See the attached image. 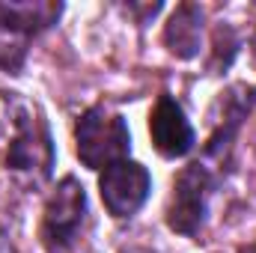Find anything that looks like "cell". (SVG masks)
<instances>
[{
	"instance_id": "6da1fadb",
	"label": "cell",
	"mask_w": 256,
	"mask_h": 253,
	"mask_svg": "<svg viewBox=\"0 0 256 253\" xmlns=\"http://www.w3.org/2000/svg\"><path fill=\"white\" fill-rule=\"evenodd\" d=\"M78 155L92 170H108L116 161L128 158L131 134L122 116L108 114L104 108H92L78 120Z\"/></svg>"
},
{
	"instance_id": "7a4b0ae2",
	"label": "cell",
	"mask_w": 256,
	"mask_h": 253,
	"mask_svg": "<svg viewBox=\"0 0 256 253\" xmlns=\"http://www.w3.org/2000/svg\"><path fill=\"white\" fill-rule=\"evenodd\" d=\"M84 214H86V194L74 176H66L51 194L42 218V242L48 244V250H66L78 238Z\"/></svg>"
},
{
	"instance_id": "3957f363",
	"label": "cell",
	"mask_w": 256,
	"mask_h": 253,
	"mask_svg": "<svg viewBox=\"0 0 256 253\" xmlns=\"http://www.w3.org/2000/svg\"><path fill=\"white\" fill-rule=\"evenodd\" d=\"M6 164L12 170H30V173H39V176L51 173L54 152H51L48 128L27 108H21L15 114V137H12V146L6 152Z\"/></svg>"
},
{
	"instance_id": "277c9868",
	"label": "cell",
	"mask_w": 256,
	"mask_h": 253,
	"mask_svg": "<svg viewBox=\"0 0 256 253\" xmlns=\"http://www.w3.org/2000/svg\"><path fill=\"white\" fill-rule=\"evenodd\" d=\"M102 200L108 206V212L114 218H128L134 214L143 200L149 196V188H152V179L146 173V167H140L137 161H116L110 164L104 173H102Z\"/></svg>"
},
{
	"instance_id": "5b68a950",
	"label": "cell",
	"mask_w": 256,
	"mask_h": 253,
	"mask_svg": "<svg viewBox=\"0 0 256 253\" xmlns=\"http://www.w3.org/2000/svg\"><path fill=\"white\" fill-rule=\"evenodd\" d=\"M206 196H208V173L200 164L185 167L173 185V200L167 208L170 230H176L182 236H194L206 214Z\"/></svg>"
},
{
	"instance_id": "8992f818",
	"label": "cell",
	"mask_w": 256,
	"mask_h": 253,
	"mask_svg": "<svg viewBox=\"0 0 256 253\" xmlns=\"http://www.w3.org/2000/svg\"><path fill=\"white\" fill-rule=\"evenodd\" d=\"M149 134H152V143L155 149L164 155V158H182L185 152H191L194 146V128L185 120V110L170 98V96H161L152 116H149Z\"/></svg>"
},
{
	"instance_id": "52a82bcc",
	"label": "cell",
	"mask_w": 256,
	"mask_h": 253,
	"mask_svg": "<svg viewBox=\"0 0 256 253\" xmlns=\"http://www.w3.org/2000/svg\"><path fill=\"white\" fill-rule=\"evenodd\" d=\"M60 3H0V24L27 39L36 30L51 27L60 18Z\"/></svg>"
},
{
	"instance_id": "ba28073f",
	"label": "cell",
	"mask_w": 256,
	"mask_h": 253,
	"mask_svg": "<svg viewBox=\"0 0 256 253\" xmlns=\"http://www.w3.org/2000/svg\"><path fill=\"white\" fill-rule=\"evenodd\" d=\"M200 33H202V12H200V6L182 3L173 12L167 30H164V42H167V48L176 57L188 60V57H194L200 51Z\"/></svg>"
},
{
	"instance_id": "9c48e42d",
	"label": "cell",
	"mask_w": 256,
	"mask_h": 253,
	"mask_svg": "<svg viewBox=\"0 0 256 253\" xmlns=\"http://www.w3.org/2000/svg\"><path fill=\"white\" fill-rule=\"evenodd\" d=\"M244 253H256V244H254V248H244Z\"/></svg>"
},
{
	"instance_id": "30bf717a",
	"label": "cell",
	"mask_w": 256,
	"mask_h": 253,
	"mask_svg": "<svg viewBox=\"0 0 256 253\" xmlns=\"http://www.w3.org/2000/svg\"><path fill=\"white\" fill-rule=\"evenodd\" d=\"M0 253H6V250H3V244H0Z\"/></svg>"
}]
</instances>
